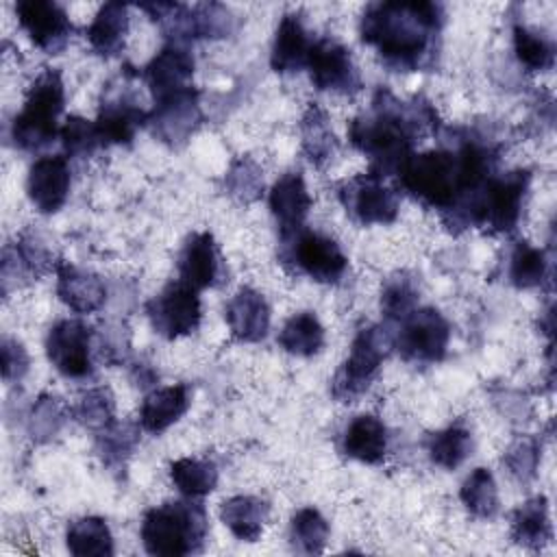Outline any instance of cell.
I'll list each match as a JSON object with an SVG mask.
<instances>
[{
  "instance_id": "obj_1",
  "label": "cell",
  "mask_w": 557,
  "mask_h": 557,
  "mask_svg": "<svg viewBox=\"0 0 557 557\" xmlns=\"http://www.w3.org/2000/svg\"><path fill=\"white\" fill-rule=\"evenodd\" d=\"M437 128V113L424 98L398 100L392 91L379 89L370 111L352 117L348 126L350 144L370 159V174L381 178L398 176L413 157V148L426 131Z\"/></svg>"
},
{
  "instance_id": "obj_2",
  "label": "cell",
  "mask_w": 557,
  "mask_h": 557,
  "mask_svg": "<svg viewBox=\"0 0 557 557\" xmlns=\"http://www.w3.org/2000/svg\"><path fill=\"white\" fill-rule=\"evenodd\" d=\"M444 9L437 2H374L361 15L359 33L385 67L418 72L435 63Z\"/></svg>"
},
{
  "instance_id": "obj_3",
  "label": "cell",
  "mask_w": 557,
  "mask_h": 557,
  "mask_svg": "<svg viewBox=\"0 0 557 557\" xmlns=\"http://www.w3.org/2000/svg\"><path fill=\"white\" fill-rule=\"evenodd\" d=\"M139 533L148 555L183 557L202 550L209 535V518L196 498L163 503L144 513Z\"/></svg>"
},
{
  "instance_id": "obj_4",
  "label": "cell",
  "mask_w": 557,
  "mask_h": 557,
  "mask_svg": "<svg viewBox=\"0 0 557 557\" xmlns=\"http://www.w3.org/2000/svg\"><path fill=\"white\" fill-rule=\"evenodd\" d=\"M65 104V87L59 70L46 67L30 83L22 111L13 117L11 139L20 150L35 152L57 139L59 115Z\"/></svg>"
},
{
  "instance_id": "obj_5",
  "label": "cell",
  "mask_w": 557,
  "mask_h": 557,
  "mask_svg": "<svg viewBox=\"0 0 557 557\" xmlns=\"http://www.w3.org/2000/svg\"><path fill=\"white\" fill-rule=\"evenodd\" d=\"M392 350V333L379 324L357 331L348 357L331 381V396L337 403H357L376 381L379 370Z\"/></svg>"
},
{
  "instance_id": "obj_6",
  "label": "cell",
  "mask_w": 557,
  "mask_h": 557,
  "mask_svg": "<svg viewBox=\"0 0 557 557\" xmlns=\"http://www.w3.org/2000/svg\"><path fill=\"white\" fill-rule=\"evenodd\" d=\"M278 261L294 274H305L315 283H339L348 270V259L339 244L322 233L298 228L281 235Z\"/></svg>"
},
{
  "instance_id": "obj_7",
  "label": "cell",
  "mask_w": 557,
  "mask_h": 557,
  "mask_svg": "<svg viewBox=\"0 0 557 557\" xmlns=\"http://www.w3.org/2000/svg\"><path fill=\"white\" fill-rule=\"evenodd\" d=\"M529 183V170H513L503 176H492L474 200L472 226H481L494 235L511 233L520 222Z\"/></svg>"
},
{
  "instance_id": "obj_8",
  "label": "cell",
  "mask_w": 557,
  "mask_h": 557,
  "mask_svg": "<svg viewBox=\"0 0 557 557\" xmlns=\"http://www.w3.org/2000/svg\"><path fill=\"white\" fill-rule=\"evenodd\" d=\"M392 333V348L407 363L431 366L444 359L450 342V324L435 307H416Z\"/></svg>"
},
{
  "instance_id": "obj_9",
  "label": "cell",
  "mask_w": 557,
  "mask_h": 557,
  "mask_svg": "<svg viewBox=\"0 0 557 557\" xmlns=\"http://www.w3.org/2000/svg\"><path fill=\"white\" fill-rule=\"evenodd\" d=\"M135 72L131 67L122 70V74L111 81L102 89L100 109L96 117V131L102 141V146L109 144H131L135 133L146 126L148 111H144L131 91V78Z\"/></svg>"
},
{
  "instance_id": "obj_10",
  "label": "cell",
  "mask_w": 557,
  "mask_h": 557,
  "mask_svg": "<svg viewBox=\"0 0 557 557\" xmlns=\"http://www.w3.org/2000/svg\"><path fill=\"white\" fill-rule=\"evenodd\" d=\"M337 200L346 215L361 226L392 224L398 218L400 198L376 174H357L337 185Z\"/></svg>"
},
{
  "instance_id": "obj_11",
  "label": "cell",
  "mask_w": 557,
  "mask_h": 557,
  "mask_svg": "<svg viewBox=\"0 0 557 557\" xmlns=\"http://www.w3.org/2000/svg\"><path fill=\"white\" fill-rule=\"evenodd\" d=\"M146 315L157 335L165 339L185 337L194 333L202 320L198 289L176 278L146 302Z\"/></svg>"
},
{
  "instance_id": "obj_12",
  "label": "cell",
  "mask_w": 557,
  "mask_h": 557,
  "mask_svg": "<svg viewBox=\"0 0 557 557\" xmlns=\"http://www.w3.org/2000/svg\"><path fill=\"white\" fill-rule=\"evenodd\" d=\"M46 355L54 370L67 379H89L94 374L91 329L74 318L59 320L46 337Z\"/></svg>"
},
{
  "instance_id": "obj_13",
  "label": "cell",
  "mask_w": 557,
  "mask_h": 557,
  "mask_svg": "<svg viewBox=\"0 0 557 557\" xmlns=\"http://www.w3.org/2000/svg\"><path fill=\"white\" fill-rule=\"evenodd\" d=\"M200 124V94L194 87L157 100L154 109L148 111L146 120L150 133L170 148H181L183 144H187V139H191Z\"/></svg>"
},
{
  "instance_id": "obj_14",
  "label": "cell",
  "mask_w": 557,
  "mask_h": 557,
  "mask_svg": "<svg viewBox=\"0 0 557 557\" xmlns=\"http://www.w3.org/2000/svg\"><path fill=\"white\" fill-rule=\"evenodd\" d=\"M307 70H309L311 83L320 91L350 96L361 89V76L352 63L350 50L337 39H331V37L315 39L309 50Z\"/></svg>"
},
{
  "instance_id": "obj_15",
  "label": "cell",
  "mask_w": 557,
  "mask_h": 557,
  "mask_svg": "<svg viewBox=\"0 0 557 557\" xmlns=\"http://www.w3.org/2000/svg\"><path fill=\"white\" fill-rule=\"evenodd\" d=\"M20 26L46 54H59L72 39L74 26L65 9L52 0H20L15 4Z\"/></svg>"
},
{
  "instance_id": "obj_16",
  "label": "cell",
  "mask_w": 557,
  "mask_h": 557,
  "mask_svg": "<svg viewBox=\"0 0 557 557\" xmlns=\"http://www.w3.org/2000/svg\"><path fill=\"white\" fill-rule=\"evenodd\" d=\"M72 185V172L67 157L63 154H46L37 159L26 178V194L33 207L39 213H57L70 196Z\"/></svg>"
},
{
  "instance_id": "obj_17",
  "label": "cell",
  "mask_w": 557,
  "mask_h": 557,
  "mask_svg": "<svg viewBox=\"0 0 557 557\" xmlns=\"http://www.w3.org/2000/svg\"><path fill=\"white\" fill-rule=\"evenodd\" d=\"M194 57L185 44L168 41L144 67V81L154 102L191 87Z\"/></svg>"
},
{
  "instance_id": "obj_18",
  "label": "cell",
  "mask_w": 557,
  "mask_h": 557,
  "mask_svg": "<svg viewBox=\"0 0 557 557\" xmlns=\"http://www.w3.org/2000/svg\"><path fill=\"white\" fill-rule=\"evenodd\" d=\"M176 268L178 278L198 292L218 285L224 276V261L213 235L207 231L191 233L181 248Z\"/></svg>"
},
{
  "instance_id": "obj_19",
  "label": "cell",
  "mask_w": 557,
  "mask_h": 557,
  "mask_svg": "<svg viewBox=\"0 0 557 557\" xmlns=\"http://www.w3.org/2000/svg\"><path fill=\"white\" fill-rule=\"evenodd\" d=\"M57 296L59 300L76 313H94L102 309L107 300V285L104 281L83 270L70 261H57Z\"/></svg>"
},
{
  "instance_id": "obj_20",
  "label": "cell",
  "mask_w": 557,
  "mask_h": 557,
  "mask_svg": "<svg viewBox=\"0 0 557 557\" xmlns=\"http://www.w3.org/2000/svg\"><path fill=\"white\" fill-rule=\"evenodd\" d=\"M270 211L278 224V235H289L305 226L307 213L313 205L300 172H285L276 178L268 196Z\"/></svg>"
},
{
  "instance_id": "obj_21",
  "label": "cell",
  "mask_w": 557,
  "mask_h": 557,
  "mask_svg": "<svg viewBox=\"0 0 557 557\" xmlns=\"http://www.w3.org/2000/svg\"><path fill=\"white\" fill-rule=\"evenodd\" d=\"M226 324L233 339L255 344L270 331V305L261 292L239 287L226 305Z\"/></svg>"
},
{
  "instance_id": "obj_22",
  "label": "cell",
  "mask_w": 557,
  "mask_h": 557,
  "mask_svg": "<svg viewBox=\"0 0 557 557\" xmlns=\"http://www.w3.org/2000/svg\"><path fill=\"white\" fill-rule=\"evenodd\" d=\"M313 41L309 39V33L302 24V17L298 13H285L276 26L272 52H270V65L278 74H294L307 67L309 50Z\"/></svg>"
},
{
  "instance_id": "obj_23",
  "label": "cell",
  "mask_w": 557,
  "mask_h": 557,
  "mask_svg": "<svg viewBox=\"0 0 557 557\" xmlns=\"http://www.w3.org/2000/svg\"><path fill=\"white\" fill-rule=\"evenodd\" d=\"M387 426L372 413L355 416L342 433V453L355 461L376 466L387 455Z\"/></svg>"
},
{
  "instance_id": "obj_24",
  "label": "cell",
  "mask_w": 557,
  "mask_h": 557,
  "mask_svg": "<svg viewBox=\"0 0 557 557\" xmlns=\"http://www.w3.org/2000/svg\"><path fill=\"white\" fill-rule=\"evenodd\" d=\"M52 268H57V263H52V252L46 244L33 233H22L17 242L2 252V289H7L9 281L13 276L17 278V274L37 281Z\"/></svg>"
},
{
  "instance_id": "obj_25",
  "label": "cell",
  "mask_w": 557,
  "mask_h": 557,
  "mask_svg": "<svg viewBox=\"0 0 557 557\" xmlns=\"http://www.w3.org/2000/svg\"><path fill=\"white\" fill-rule=\"evenodd\" d=\"M191 396L189 387L185 383L157 387L141 400L139 407V426L148 433H163L174 422L183 418V413L189 409Z\"/></svg>"
},
{
  "instance_id": "obj_26",
  "label": "cell",
  "mask_w": 557,
  "mask_h": 557,
  "mask_svg": "<svg viewBox=\"0 0 557 557\" xmlns=\"http://www.w3.org/2000/svg\"><path fill=\"white\" fill-rule=\"evenodd\" d=\"M298 131H300V148L307 161L315 168H324L339 148V141L331 128L329 113L320 104L311 102L300 117Z\"/></svg>"
},
{
  "instance_id": "obj_27",
  "label": "cell",
  "mask_w": 557,
  "mask_h": 557,
  "mask_svg": "<svg viewBox=\"0 0 557 557\" xmlns=\"http://www.w3.org/2000/svg\"><path fill=\"white\" fill-rule=\"evenodd\" d=\"M270 516L268 500L250 494H239L222 503L220 518L228 531L242 542H257Z\"/></svg>"
},
{
  "instance_id": "obj_28",
  "label": "cell",
  "mask_w": 557,
  "mask_h": 557,
  "mask_svg": "<svg viewBox=\"0 0 557 557\" xmlns=\"http://www.w3.org/2000/svg\"><path fill=\"white\" fill-rule=\"evenodd\" d=\"M128 33V9L122 2H104L94 22L87 26V41L100 57H115L122 52Z\"/></svg>"
},
{
  "instance_id": "obj_29",
  "label": "cell",
  "mask_w": 557,
  "mask_h": 557,
  "mask_svg": "<svg viewBox=\"0 0 557 557\" xmlns=\"http://www.w3.org/2000/svg\"><path fill=\"white\" fill-rule=\"evenodd\" d=\"M511 540L529 550H540L553 540L546 496H533L511 513Z\"/></svg>"
},
{
  "instance_id": "obj_30",
  "label": "cell",
  "mask_w": 557,
  "mask_h": 557,
  "mask_svg": "<svg viewBox=\"0 0 557 557\" xmlns=\"http://www.w3.org/2000/svg\"><path fill=\"white\" fill-rule=\"evenodd\" d=\"M67 550L76 557H111L113 535L104 518L83 516L72 520L65 531Z\"/></svg>"
},
{
  "instance_id": "obj_31",
  "label": "cell",
  "mask_w": 557,
  "mask_h": 557,
  "mask_svg": "<svg viewBox=\"0 0 557 557\" xmlns=\"http://www.w3.org/2000/svg\"><path fill=\"white\" fill-rule=\"evenodd\" d=\"M276 342L294 357H313L324 348V326L315 313L300 311L283 324Z\"/></svg>"
},
{
  "instance_id": "obj_32",
  "label": "cell",
  "mask_w": 557,
  "mask_h": 557,
  "mask_svg": "<svg viewBox=\"0 0 557 557\" xmlns=\"http://www.w3.org/2000/svg\"><path fill=\"white\" fill-rule=\"evenodd\" d=\"M426 453L435 466H440L444 470H455L472 453V433L461 422L450 424V426L429 435Z\"/></svg>"
},
{
  "instance_id": "obj_33",
  "label": "cell",
  "mask_w": 557,
  "mask_h": 557,
  "mask_svg": "<svg viewBox=\"0 0 557 557\" xmlns=\"http://www.w3.org/2000/svg\"><path fill=\"white\" fill-rule=\"evenodd\" d=\"M170 479L183 496L202 498L215 490L218 468L209 459L183 457L170 463Z\"/></svg>"
},
{
  "instance_id": "obj_34",
  "label": "cell",
  "mask_w": 557,
  "mask_h": 557,
  "mask_svg": "<svg viewBox=\"0 0 557 557\" xmlns=\"http://www.w3.org/2000/svg\"><path fill=\"white\" fill-rule=\"evenodd\" d=\"M459 498L466 511L479 520H492L500 509L498 487L494 474L487 468H474L466 476L459 490Z\"/></svg>"
},
{
  "instance_id": "obj_35",
  "label": "cell",
  "mask_w": 557,
  "mask_h": 557,
  "mask_svg": "<svg viewBox=\"0 0 557 557\" xmlns=\"http://www.w3.org/2000/svg\"><path fill=\"white\" fill-rule=\"evenodd\" d=\"M550 276V261L542 248L529 242H518L509 257V283L518 289L542 287Z\"/></svg>"
},
{
  "instance_id": "obj_36",
  "label": "cell",
  "mask_w": 557,
  "mask_h": 557,
  "mask_svg": "<svg viewBox=\"0 0 557 557\" xmlns=\"http://www.w3.org/2000/svg\"><path fill=\"white\" fill-rule=\"evenodd\" d=\"M331 527L315 507L298 509L289 520V544L296 553L320 555L329 542Z\"/></svg>"
},
{
  "instance_id": "obj_37",
  "label": "cell",
  "mask_w": 557,
  "mask_h": 557,
  "mask_svg": "<svg viewBox=\"0 0 557 557\" xmlns=\"http://www.w3.org/2000/svg\"><path fill=\"white\" fill-rule=\"evenodd\" d=\"M72 416L76 422H81L85 429L100 433L107 426L115 422V398L113 392L107 385L89 387L83 392L72 407Z\"/></svg>"
},
{
  "instance_id": "obj_38",
  "label": "cell",
  "mask_w": 557,
  "mask_h": 557,
  "mask_svg": "<svg viewBox=\"0 0 557 557\" xmlns=\"http://www.w3.org/2000/svg\"><path fill=\"white\" fill-rule=\"evenodd\" d=\"M139 444V431L128 422H113L104 431L96 433V453L102 463L111 470H120L126 466L135 446Z\"/></svg>"
},
{
  "instance_id": "obj_39",
  "label": "cell",
  "mask_w": 557,
  "mask_h": 557,
  "mask_svg": "<svg viewBox=\"0 0 557 557\" xmlns=\"http://www.w3.org/2000/svg\"><path fill=\"white\" fill-rule=\"evenodd\" d=\"M224 191L239 205L255 202L263 191L261 165L248 154L233 159L224 174Z\"/></svg>"
},
{
  "instance_id": "obj_40",
  "label": "cell",
  "mask_w": 557,
  "mask_h": 557,
  "mask_svg": "<svg viewBox=\"0 0 557 557\" xmlns=\"http://www.w3.org/2000/svg\"><path fill=\"white\" fill-rule=\"evenodd\" d=\"M420 289L411 274L398 272L389 276L381 292V311L389 322H400L418 307Z\"/></svg>"
},
{
  "instance_id": "obj_41",
  "label": "cell",
  "mask_w": 557,
  "mask_h": 557,
  "mask_svg": "<svg viewBox=\"0 0 557 557\" xmlns=\"http://www.w3.org/2000/svg\"><path fill=\"white\" fill-rule=\"evenodd\" d=\"M513 52L529 72H546L555 63L553 41L524 24L513 26Z\"/></svg>"
},
{
  "instance_id": "obj_42",
  "label": "cell",
  "mask_w": 557,
  "mask_h": 557,
  "mask_svg": "<svg viewBox=\"0 0 557 557\" xmlns=\"http://www.w3.org/2000/svg\"><path fill=\"white\" fill-rule=\"evenodd\" d=\"M72 409L54 394H41L28 413V433L37 442L52 440L65 424Z\"/></svg>"
},
{
  "instance_id": "obj_43",
  "label": "cell",
  "mask_w": 557,
  "mask_h": 557,
  "mask_svg": "<svg viewBox=\"0 0 557 557\" xmlns=\"http://www.w3.org/2000/svg\"><path fill=\"white\" fill-rule=\"evenodd\" d=\"M59 137H61L65 154L76 157V159H87L102 146L96 124L85 117H78V115H70L65 120V124L59 131Z\"/></svg>"
},
{
  "instance_id": "obj_44",
  "label": "cell",
  "mask_w": 557,
  "mask_h": 557,
  "mask_svg": "<svg viewBox=\"0 0 557 557\" xmlns=\"http://www.w3.org/2000/svg\"><path fill=\"white\" fill-rule=\"evenodd\" d=\"M503 463L507 466L511 476H516L518 481H522V483L531 481L535 476L537 463H540V442L535 437L520 435L505 450Z\"/></svg>"
},
{
  "instance_id": "obj_45",
  "label": "cell",
  "mask_w": 557,
  "mask_h": 557,
  "mask_svg": "<svg viewBox=\"0 0 557 557\" xmlns=\"http://www.w3.org/2000/svg\"><path fill=\"white\" fill-rule=\"evenodd\" d=\"M98 346H100V357L111 363L120 366L126 361L131 352V333L124 322L120 320H109L102 324L98 331Z\"/></svg>"
},
{
  "instance_id": "obj_46",
  "label": "cell",
  "mask_w": 557,
  "mask_h": 557,
  "mask_svg": "<svg viewBox=\"0 0 557 557\" xmlns=\"http://www.w3.org/2000/svg\"><path fill=\"white\" fill-rule=\"evenodd\" d=\"M0 352H2V379L7 383L22 381V376L28 372V363H30L26 348L13 337H2Z\"/></svg>"
}]
</instances>
